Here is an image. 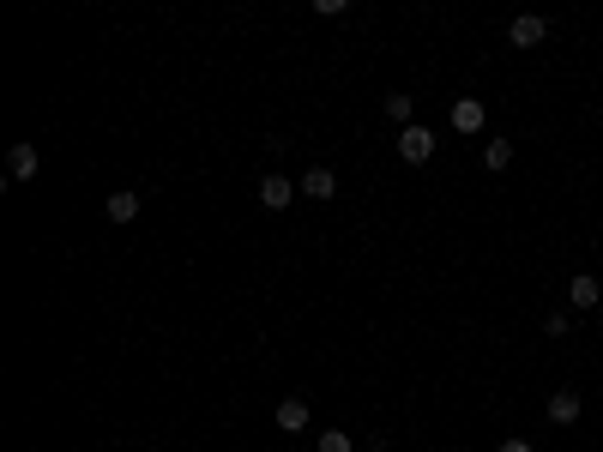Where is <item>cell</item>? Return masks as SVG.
<instances>
[{
  "mask_svg": "<svg viewBox=\"0 0 603 452\" xmlns=\"http://www.w3.org/2000/svg\"><path fill=\"white\" fill-rule=\"evenodd\" d=\"M296 187H302L308 199H332V194H338V176H332L326 163H314V169H308V176H302Z\"/></svg>",
  "mask_w": 603,
  "mask_h": 452,
  "instance_id": "obj_7",
  "label": "cell"
},
{
  "mask_svg": "<svg viewBox=\"0 0 603 452\" xmlns=\"http://www.w3.org/2000/svg\"><path fill=\"white\" fill-rule=\"evenodd\" d=\"M320 452H356V440H350L344 429H326L320 434Z\"/></svg>",
  "mask_w": 603,
  "mask_h": 452,
  "instance_id": "obj_13",
  "label": "cell"
},
{
  "mask_svg": "<svg viewBox=\"0 0 603 452\" xmlns=\"http://www.w3.org/2000/svg\"><path fill=\"white\" fill-rule=\"evenodd\" d=\"M399 158H404V163H428V158H435V133L410 121V127L399 133Z\"/></svg>",
  "mask_w": 603,
  "mask_h": 452,
  "instance_id": "obj_1",
  "label": "cell"
},
{
  "mask_svg": "<svg viewBox=\"0 0 603 452\" xmlns=\"http://www.w3.org/2000/svg\"><path fill=\"white\" fill-rule=\"evenodd\" d=\"M140 205H145V199L127 187V194H109V205H103V212H109V223H133V217H140Z\"/></svg>",
  "mask_w": 603,
  "mask_h": 452,
  "instance_id": "obj_8",
  "label": "cell"
},
{
  "mask_svg": "<svg viewBox=\"0 0 603 452\" xmlns=\"http://www.w3.org/2000/svg\"><path fill=\"white\" fill-rule=\"evenodd\" d=\"M482 121H489V109H482L477 97H459V103H453V127H459L464 139H471V133H482Z\"/></svg>",
  "mask_w": 603,
  "mask_h": 452,
  "instance_id": "obj_5",
  "label": "cell"
},
{
  "mask_svg": "<svg viewBox=\"0 0 603 452\" xmlns=\"http://www.w3.org/2000/svg\"><path fill=\"white\" fill-rule=\"evenodd\" d=\"M6 176H13V181H31V176H37V145H13V158H6Z\"/></svg>",
  "mask_w": 603,
  "mask_h": 452,
  "instance_id": "obj_10",
  "label": "cell"
},
{
  "mask_svg": "<svg viewBox=\"0 0 603 452\" xmlns=\"http://www.w3.org/2000/svg\"><path fill=\"white\" fill-rule=\"evenodd\" d=\"M482 163H489V169H507V163H513V139H489V145H482Z\"/></svg>",
  "mask_w": 603,
  "mask_h": 452,
  "instance_id": "obj_11",
  "label": "cell"
},
{
  "mask_svg": "<svg viewBox=\"0 0 603 452\" xmlns=\"http://www.w3.org/2000/svg\"><path fill=\"white\" fill-rule=\"evenodd\" d=\"M296 194H302V187H296V181H284V176H266L260 181V205H266V212H284Z\"/></svg>",
  "mask_w": 603,
  "mask_h": 452,
  "instance_id": "obj_4",
  "label": "cell"
},
{
  "mask_svg": "<svg viewBox=\"0 0 603 452\" xmlns=\"http://www.w3.org/2000/svg\"><path fill=\"white\" fill-rule=\"evenodd\" d=\"M585 416V398L573 393V386H567V393H555L549 398V422H562V429H573V422H580Z\"/></svg>",
  "mask_w": 603,
  "mask_h": 452,
  "instance_id": "obj_3",
  "label": "cell"
},
{
  "mask_svg": "<svg viewBox=\"0 0 603 452\" xmlns=\"http://www.w3.org/2000/svg\"><path fill=\"white\" fill-rule=\"evenodd\" d=\"M495 452H537V447H531V440H501Z\"/></svg>",
  "mask_w": 603,
  "mask_h": 452,
  "instance_id": "obj_14",
  "label": "cell"
},
{
  "mask_svg": "<svg viewBox=\"0 0 603 452\" xmlns=\"http://www.w3.org/2000/svg\"><path fill=\"white\" fill-rule=\"evenodd\" d=\"M543 37H549V24H543L537 13H519V19L507 24V42H513V49H537Z\"/></svg>",
  "mask_w": 603,
  "mask_h": 452,
  "instance_id": "obj_2",
  "label": "cell"
},
{
  "mask_svg": "<svg viewBox=\"0 0 603 452\" xmlns=\"http://www.w3.org/2000/svg\"><path fill=\"white\" fill-rule=\"evenodd\" d=\"M410 109H417V103L404 97V91H392V97H386V115L399 121V127H410Z\"/></svg>",
  "mask_w": 603,
  "mask_h": 452,
  "instance_id": "obj_12",
  "label": "cell"
},
{
  "mask_svg": "<svg viewBox=\"0 0 603 452\" xmlns=\"http://www.w3.org/2000/svg\"><path fill=\"white\" fill-rule=\"evenodd\" d=\"M567 302H573V308H598V302H603V284H598L591 272L567 277Z\"/></svg>",
  "mask_w": 603,
  "mask_h": 452,
  "instance_id": "obj_6",
  "label": "cell"
},
{
  "mask_svg": "<svg viewBox=\"0 0 603 452\" xmlns=\"http://www.w3.org/2000/svg\"><path fill=\"white\" fill-rule=\"evenodd\" d=\"M278 429L284 434H302V429H308V398H284V404H278Z\"/></svg>",
  "mask_w": 603,
  "mask_h": 452,
  "instance_id": "obj_9",
  "label": "cell"
}]
</instances>
